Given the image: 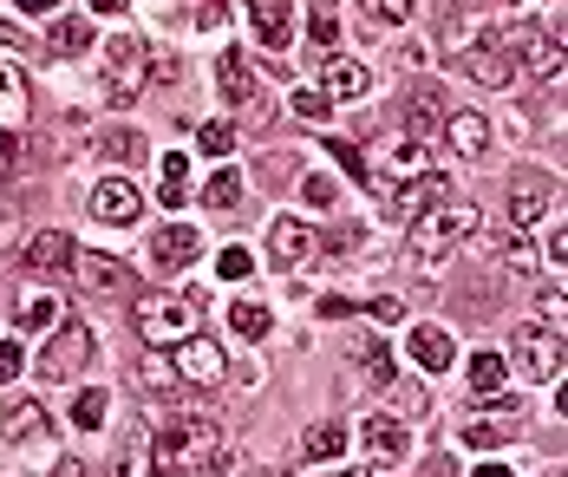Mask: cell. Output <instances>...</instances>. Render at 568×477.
Returning a JSON list of instances; mask_svg holds the SVG:
<instances>
[{
	"label": "cell",
	"instance_id": "obj_41",
	"mask_svg": "<svg viewBox=\"0 0 568 477\" xmlns=\"http://www.w3.org/2000/svg\"><path fill=\"white\" fill-rule=\"evenodd\" d=\"M294 112H301L307 124H327V112H334V99H327V92H294Z\"/></svg>",
	"mask_w": 568,
	"mask_h": 477
},
{
	"label": "cell",
	"instance_id": "obj_48",
	"mask_svg": "<svg viewBox=\"0 0 568 477\" xmlns=\"http://www.w3.org/2000/svg\"><path fill=\"white\" fill-rule=\"evenodd\" d=\"M504 268H516V275H529L536 262H529V248H523V242H510V248H504Z\"/></svg>",
	"mask_w": 568,
	"mask_h": 477
},
{
	"label": "cell",
	"instance_id": "obj_6",
	"mask_svg": "<svg viewBox=\"0 0 568 477\" xmlns=\"http://www.w3.org/2000/svg\"><path fill=\"white\" fill-rule=\"evenodd\" d=\"M99 354V341H92V327H53V341L40 347V379H79V366Z\"/></svg>",
	"mask_w": 568,
	"mask_h": 477
},
{
	"label": "cell",
	"instance_id": "obj_3",
	"mask_svg": "<svg viewBox=\"0 0 568 477\" xmlns=\"http://www.w3.org/2000/svg\"><path fill=\"white\" fill-rule=\"evenodd\" d=\"M477 223H484V216H477V203H438V210L412 216L405 242H412V255H418V262H438V255H452Z\"/></svg>",
	"mask_w": 568,
	"mask_h": 477
},
{
	"label": "cell",
	"instance_id": "obj_57",
	"mask_svg": "<svg viewBox=\"0 0 568 477\" xmlns=\"http://www.w3.org/2000/svg\"><path fill=\"white\" fill-rule=\"evenodd\" d=\"M334 477H366V471H334Z\"/></svg>",
	"mask_w": 568,
	"mask_h": 477
},
{
	"label": "cell",
	"instance_id": "obj_40",
	"mask_svg": "<svg viewBox=\"0 0 568 477\" xmlns=\"http://www.w3.org/2000/svg\"><path fill=\"white\" fill-rule=\"evenodd\" d=\"M138 379H144L151 393H171V386H183V379H176V359H164V347L144 359V373H138Z\"/></svg>",
	"mask_w": 568,
	"mask_h": 477
},
{
	"label": "cell",
	"instance_id": "obj_11",
	"mask_svg": "<svg viewBox=\"0 0 568 477\" xmlns=\"http://www.w3.org/2000/svg\"><path fill=\"white\" fill-rule=\"evenodd\" d=\"M386 203H393V216H425V210L452 203V183L438 177V171H425V177H412V183H393Z\"/></svg>",
	"mask_w": 568,
	"mask_h": 477
},
{
	"label": "cell",
	"instance_id": "obj_38",
	"mask_svg": "<svg viewBox=\"0 0 568 477\" xmlns=\"http://www.w3.org/2000/svg\"><path fill=\"white\" fill-rule=\"evenodd\" d=\"M196 144H203V158H229V151H235V124H229V119H210L203 131H196Z\"/></svg>",
	"mask_w": 568,
	"mask_h": 477
},
{
	"label": "cell",
	"instance_id": "obj_55",
	"mask_svg": "<svg viewBox=\"0 0 568 477\" xmlns=\"http://www.w3.org/2000/svg\"><path fill=\"white\" fill-rule=\"evenodd\" d=\"M27 13H59V0H20Z\"/></svg>",
	"mask_w": 568,
	"mask_h": 477
},
{
	"label": "cell",
	"instance_id": "obj_32",
	"mask_svg": "<svg viewBox=\"0 0 568 477\" xmlns=\"http://www.w3.org/2000/svg\"><path fill=\"white\" fill-rule=\"evenodd\" d=\"M248 20H255L262 47H287V7L282 0H248Z\"/></svg>",
	"mask_w": 568,
	"mask_h": 477
},
{
	"label": "cell",
	"instance_id": "obj_13",
	"mask_svg": "<svg viewBox=\"0 0 568 477\" xmlns=\"http://www.w3.org/2000/svg\"><path fill=\"white\" fill-rule=\"evenodd\" d=\"M72 255H79V248H72L65 230H40V236H27V248H20V262H27L33 275H65Z\"/></svg>",
	"mask_w": 568,
	"mask_h": 477
},
{
	"label": "cell",
	"instance_id": "obj_7",
	"mask_svg": "<svg viewBox=\"0 0 568 477\" xmlns=\"http://www.w3.org/2000/svg\"><path fill=\"white\" fill-rule=\"evenodd\" d=\"M464 72H470L477 85H490V92H504V85H510L516 72H523V65H516V53L504 47V40H497V33H477V40L464 47Z\"/></svg>",
	"mask_w": 568,
	"mask_h": 477
},
{
	"label": "cell",
	"instance_id": "obj_14",
	"mask_svg": "<svg viewBox=\"0 0 568 477\" xmlns=\"http://www.w3.org/2000/svg\"><path fill=\"white\" fill-rule=\"evenodd\" d=\"M359 438H366V451H373V458H379V465H405V458H412V432H405V425H398V418H366V425H359Z\"/></svg>",
	"mask_w": 568,
	"mask_h": 477
},
{
	"label": "cell",
	"instance_id": "obj_34",
	"mask_svg": "<svg viewBox=\"0 0 568 477\" xmlns=\"http://www.w3.org/2000/svg\"><path fill=\"white\" fill-rule=\"evenodd\" d=\"M118 477H158L151 471V432H131L124 445H118V465H112Z\"/></svg>",
	"mask_w": 568,
	"mask_h": 477
},
{
	"label": "cell",
	"instance_id": "obj_16",
	"mask_svg": "<svg viewBox=\"0 0 568 477\" xmlns=\"http://www.w3.org/2000/svg\"><path fill=\"white\" fill-rule=\"evenodd\" d=\"M405 354H412V366H425V373H452L457 347H452L445 327H412V334H405Z\"/></svg>",
	"mask_w": 568,
	"mask_h": 477
},
{
	"label": "cell",
	"instance_id": "obj_27",
	"mask_svg": "<svg viewBox=\"0 0 568 477\" xmlns=\"http://www.w3.org/2000/svg\"><path fill=\"white\" fill-rule=\"evenodd\" d=\"M464 379H470L477 393H504V379H510V359L497 354V347H484V354L464 359Z\"/></svg>",
	"mask_w": 568,
	"mask_h": 477
},
{
	"label": "cell",
	"instance_id": "obj_18",
	"mask_svg": "<svg viewBox=\"0 0 568 477\" xmlns=\"http://www.w3.org/2000/svg\"><path fill=\"white\" fill-rule=\"evenodd\" d=\"M327 458H346V418H321L301 432V465H327Z\"/></svg>",
	"mask_w": 568,
	"mask_h": 477
},
{
	"label": "cell",
	"instance_id": "obj_9",
	"mask_svg": "<svg viewBox=\"0 0 568 477\" xmlns=\"http://www.w3.org/2000/svg\"><path fill=\"white\" fill-rule=\"evenodd\" d=\"M72 275H79L85 295H124V288H131V262H118V255H105V248L72 255Z\"/></svg>",
	"mask_w": 568,
	"mask_h": 477
},
{
	"label": "cell",
	"instance_id": "obj_28",
	"mask_svg": "<svg viewBox=\"0 0 568 477\" xmlns=\"http://www.w3.org/2000/svg\"><path fill=\"white\" fill-rule=\"evenodd\" d=\"M432 131H445L438 92H412V99H405V138H432Z\"/></svg>",
	"mask_w": 568,
	"mask_h": 477
},
{
	"label": "cell",
	"instance_id": "obj_53",
	"mask_svg": "<svg viewBox=\"0 0 568 477\" xmlns=\"http://www.w3.org/2000/svg\"><path fill=\"white\" fill-rule=\"evenodd\" d=\"M13 230H20V216H13V210H7V203H0V248H7V242H13Z\"/></svg>",
	"mask_w": 568,
	"mask_h": 477
},
{
	"label": "cell",
	"instance_id": "obj_31",
	"mask_svg": "<svg viewBox=\"0 0 568 477\" xmlns=\"http://www.w3.org/2000/svg\"><path fill=\"white\" fill-rule=\"evenodd\" d=\"M53 53H59V60L92 53V27H85V13H65V20H53Z\"/></svg>",
	"mask_w": 568,
	"mask_h": 477
},
{
	"label": "cell",
	"instance_id": "obj_36",
	"mask_svg": "<svg viewBox=\"0 0 568 477\" xmlns=\"http://www.w3.org/2000/svg\"><path fill=\"white\" fill-rule=\"evenodd\" d=\"M255 268H262V262L248 255V242H229L223 255H216V275H223V282H248Z\"/></svg>",
	"mask_w": 568,
	"mask_h": 477
},
{
	"label": "cell",
	"instance_id": "obj_19",
	"mask_svg": "<svg viewBox=\"0 0 568 477\" xmlns=\"http://www.w3.org/2000/svg\"><path fill=\"white\" fill-rule=\"evenodd\" d=\"M556 210V196H549V183H536V177H523L510 190V230H536L542 216Z\"/></svg>",
	"mask_w": 568,
	"mask_h": 477
},
{
	"label": "cell",
	"instance_id": "obj_4",
	"mask_svg": "<svg viewBox=\"0 0 568 477\" xmlns=\"http://www.w3.org/2000/svg\"><path fill=\"white\" fill-rule=\"evenodd\" d=\"M131 321H138L144 347H183L196 334V288H183V295H144Z\"/></svg>",
	"mask_w": 568,
	"mask_h": 477
},
{
	"label": "cell",
	"instance_id": "obj_23",
	"mask_svg": "<svg viewBox=\"0 0 568 477\" xmlns=\"http://www.w3.org/2000/svg\"><path fill=\"white\" fill-rule=\"evenodd\" d=\"M92 151H99L105 164H131V158H144V131H138V124H112V131L92 138Z\"/></svg>",
	"mask_w": 568,
	"mask_h": 477
},
{
	"label": "cell",
	"instance_id": "obj_43",
	"mask_svg": "<svg viewBox=\"0 0 568 477\" xmlns=\"http://www.w3.org/2000/svg\"><path fill=\"white\" fill-rule=\"evenodd\" d=\"M359 354H366V379L373 386H393V359L379 354V347H366V341H359Z\"/></svg>",
	"mask_w": 568,
	"mask_h": 477
},
{
	"label": "cell",
	"instance_id": "obj_54",
	"mask_svg": "<svg viewBox=\"0 0 568 477\" xmlns=\"http://www.w3.org/2000/svg\"><path fill=\"white\" fill-rule=\"evenodd\" d=\"M53 477H92V471H85L79 458H59V465H53Z\"/></svg>",
	"mask_w": 568,
	"mask_h": 477
},
{
	"label": "cell",
	"instance_id": "obj_10",
	"mask_svg": "<svg viewBox=\"0 0 568 477\" xmlns=\"http://www.w3.org/2000/svg\"><path fill=\"white\" fill-rule=\"evenodd\" d=\"M196 255H203V236H196L190 223H164V230L151 236V268H158V275H183Z\"/></svg>",
	"mask_w": 568,
	"mask_h": 477
},
{
	"label": "cell",
	"instance_id": "obj_30",
	"mask_svg": "<svg viewBox=\"0 0 568 477\" xmlns=\"http://www.w3.org/2000/svg\"><path fill=\"white\" fill-rule=\"evenodd\" d=\"M20 119H27V79H20V65L0 60V131H13Z\"/></svg>",
	"mask_w": 568,
	"mask_h": 477
},
{
	"label": "cell",
	"instance_id": "obj_44",
	"mask_svg": "<svg viewBox=\"0 0 568 477\" xmlns=\"http://www.w3.org/2000/svg\"><path fill=\"white\" fill-rule=\"evenodd\" d=\"M307 33H314V47H334V7H314Z\"/></svg>",
	"mask_w": 568,
	"mask_h": 477
},
{
	"label": "cell",
	"instance_id": "obj_52",
	"mask_svg": "<svg viewBox=\"0 0 568 477\" xmlns=\"http://www.w3.org/2000/svg\"><path fill=\"white\" fill-rule=\"evenodd\" d=\"M210 471L216 477H248V465H235V458H210Z\"/></svg>",
	"mask_w": 568,
	"mask_h": 477
},
{
	"label": "cell",
	"instance_id": "obj_22",
	"mask_svg": "<svg viewBox=\"0 0 568 477\" xmlns=\"http://www.w3.org/2000/svg\"><path fill=\"white\" fill-rule=\"evenodd\" d=\"M216 85H223L229 105H255V72H248L242 53H223V60H216Z\"/></svg>",
	"mask_w": 568,
	"mask_h": 477
},
{
	"label": "cell",
	"instance_id": "obj_56",
	"mask_svg": "<svg viewBox=\"0 0 568 477\" xmlns=\"http://www.w3.org/2000/svg\"><path fill=\"white\" fill-rule=\"evenodd\" d=\"M92 13H124V0H92Z\"/></svg>",
	"mask_w": 568,
	"mask_h": 477
},
{
	"label": "cell",
	"instance_id": "obj_46",
	"mask_svg": "<svg viewBox=\"0 0 568 477\" xmlns=\"http://www.w3.org/2000/svg\"><path fill=\"white\" fill-rule=\"evenodd\" d=\"M13 164H20V138L0 131V177H13Z\"/></svg>",
	"mask_w": 568,
	"mask_h": 477
},
{
	"label": "cell",
	"instance_id": "obj_33",
	"mask_svg": "<svg viewBox=\"0 0 568 477\" xmlns=\"http://www.w3.org/2000/svg\"><path fill=\"white\" fill-rule=\"evenodd\" d=\"M105 413H112V393H105V386H79V399H72V425H79V432H99Z\"/></svg>",
	"mask_w": 568,
	"mask_h": 477
},
{
	"label": "cell",
	"instance_id": "obj_2",
	"mask_svg": "<svg viewBox=\"0 0 568 477\" xmlns=\"http://www.w3.org/2000/svg\"><path fill=\"white\" fill-rule=\"evenodd\" d=\"M144 85H151V47H144L138 33L105 40V47H99V92H105L112 105H131Z\"/></svg>",
	"mask_w": 568,
	"mask_h": 477
},
{
	"label": "cell",
	"instance_id": "obj_29",
	"mask_svg": "<svg viewBox=\"0 0 568 477\" xmlns=\"http://www.w3.org/2000/svg\"><path fill=\"white\" fill-rule=\"evenodd\" d=\"M516 65H529L542 85L562 79V27H556V33H536V40H529V60H516Z\"/></svg>",
	"mask_w": 568,
	"mask_h": 477
},
{
	"label": "cell",
	"instance_id": "obj_37",
	"mask_svg": "<svg viewBox=\"0 0 568 477\" xmlns=\"http://www.w3.org/2000/svg\"><path fill=\"white\" fill-rule=\"evenodd\" d=\"M235 196H242V171H216V177L203 183V203L210 210H235Z\"/></svg>",
	"mask_w": 568,
	"mask_h": 477
},
{
	"label": "cell",
	"instance_id": "obj_8",
	"mask_svg": "<svg viewBox=\"0 0 568 477\" xmlns=\"http://www.w3.org/2000/svg\"><path fill=\"white\" fill-rule=\"evenodd\" d=\"M176 379L183 386H223L229 379V359L216 341H203V334H190L183 347H176Z\"/></svg>",
	"mask_w": 568,
	"mask_h": 477
},
{
	"label": "cell",
	"instance_id": "obj_21",
	"mask_svg": "<svg viewBox=\"0 0 568 477\" xmlns=\"http://www.w3.org/2000/svg\"><path fill=\"white\" fill-rule=\"evenodd\" d=\"M40 432H47L40 399H13V406L0 413V438H7V445H27V438H40Z\"/></svg>",
	"mask_w": 568,
	"mask_h": 477
},
{
	"label": "cell",
	"instance_id": "obj_15",
	"mask_svg": "<svg viewBox=\"0 0 568 477\" xmlns=\"http://www.w3.org/2000/svg\"><path fill=\"white\" fill-rule=\"evenodd\" d=\"M314 248H321V236H314L307 223H294V216H282V223L268 230V255H275L282 268H301V262H314Z\"/></svg>",
	"mask_w": 568,
	"mask_h": 477
},
{
	"label": "cell",
	"instance_id": "obj_26",
	"mask_svg": "<svg viewBox=\"0 0 568 477\" xmlns=\"http://www.w3.org/2000/svg\"><path fill=\"white\" fill-rule=\"evenodd\" d=\"M373 92V72L359 60H327V99H366Z\"/></svg>",
	"mask_w": 568,
	"mask_h": 477
},
{
	"label": "cell",
	"instance_id": "obj_39",
	"mask_svg": "<svg viewBox=\"0 0 568 477\" xmlns=\"http://www.w3.org/2000/svg\"><path fill=\"white\" fill-rule=\"evenodd\" d=\"M190 190V158H164V210H183Z\"/></svg>",
	"mask_w": 568,
	"mask_h": 477
},
{
	"label": "cell",
	"instance_id": "obj_45",
	"mask_svg": "<svg viewBox=\"0 0 568 477\" xmlns=\"http://www.w3.org/2000/svg\"><path fill=\"white\" fill-rule=\"evenodd\" d=\"M20 366H27V354L7 341V347H0V386H7V379H20Z\"/></svg>",
	"mask_w": 568,
	"mask_h": 477
},
{
	"label": "cell",
	"instance_id": "obj_51",
	"mask_svg": "<svg viewBox=\"0 0 568 477\" xmlns=\"http://www.w3.org/2000/svg\"><path fill=\"white\" fill-rule=\"evenodd\" d=\"M562 255H568V230H562V223H556V236H549V262L562 268Z\"/></svg>",
	"mask_w": 568,
	"mask_h": 477
},
{
	"label": "cell",
	"instance_id": "obj_47",
	"mask_svg": "<svg viewBox=\"0 0 568 477\" xmlns=\"http://www.w3.org/2000/svg\"><path fill=\"white\" fill-rule=\"evenodd\" d=\"M301 196H307V203H334V177H307Z\"/></svg>",
	"mask_w": 568,
	"mask_h": 477
},
{
	"label": "cell",
	"instance_id": "obj_50",
	"mask_svg": "<svg viewBox=\"0 0 568 477\" xmlns=\"http://www.w3.org/2000/svg\"><path fill=\"white\" fill-rule=\"evenodd\" d=\"M398 413H425V393L418 386H398Z\"/></svg>",
	"mask_w": 568,
	"mask_h": 477
},
{
	"label": "cell",
	"instance_id": "obj_42",
	"mask_svg": "<svg viewBox=\"0 0 568 477\" xmlns=\"http://www.w3.org/2000/svg\"><path fill=\"white\" fill-rule=\"evenodd\" d=\"M405 13H412V0H366V20L373 27H398Z\"/></svg>",
	"mask_w": 568,
	"mask_h": 477
},
{
	"label": "cell",
	"instance_id": "obj_49",
	"mask_svg": "<svg viewBox=\"0 0 568 477\" xmlns=\"http://www.w3.org/2000/svg\"><path fill=\"white\" fill-rule=\"evenodd\" d=\"M542 327H556V334H562V288L542 301Z\"/></svg>",
	"mask_w": 568,
	"mask_h": 477
},
{
	"label": "cell",
	"instance_id": "obj_5",
	"mask_svg": "<svg viewBox=\"0 0 568 477\" xmlns=\"http://www.w3.org/2000/svg\"><path fill=\"white\" fill-rule=\"evenodd\" d=\"M510 366L523 373V379H536V386H562V334L542 327V321L516 327L510 334Z\"/></svg>",
	"mask_w": 568,
	"mask_h": 477
},
{
	"label": "cell",
	"instance_id": "obj_1",
	"mask_svg": "<svg viewBox=\"0 0 568 477\" xmlns=\"http://www.w3.org/2000/svg\"><path fill=\"white\" fill-rule=\"evenodd\" d=\"M216 451H223V425H216V418H203V413L164 418V425L151 432V471H164V477L203 471Z\"/></svg>",
	"mask_w": 568,
	"mask_h": 477
},
{
	"label": "cell",
	"instance_id": "obj_20",
	"mask_svg": "<svg viewBox=\"0 0 568 477\" xmlns=\"http://www.w3.org/2000/svg\"><path fill=\"white\" fill-rule=\"evenodd\" d=\"M445 138H452L457 158H484V151H490V124H484V112H457V119H445Z\"/></svg>",
	"mask_w": 568,
	"mask_h": 477
},
{
	"label": "cell",
	"instance_id": "obj_12",
	"mask_svg": "<svg viewBox=\"0 0 568 477\" xmlns=\"http://www.w3.org/2000/svg\"><path fill=\"white\" fill-rule=\"evenodd\" d=\"M138 210H144L138 183H124V177L92 183V216H99V223H112V230H124V223H138Z\"/></svg>",
	"mask_w": 568,
	"mask_h": 477
},
{
	"label": "cell",
	"instance_id": "obj_17",
	"mask_svg": "<svg viewBox=\"0 0 568 477\" xmlns=\"http://www.w3.org/2000/svg\"><path fill=\"white\" fill-rule=\"evenodd\" d=\"M425 171H432V151H425V138H405V144L393 151V164H386V171H366V177L379 183V196H386L393 183H412V177H425Z\"/></svg>",
	"mask_w": 568,
	"mask_h": 477
},
{
	"label": "cell",
	"instance_id": "obj_25",
	"mask_svg": "<svg viewBox=\"0 0 568 477\" xmlns=\"http://www.w3.org/2000/svg\"><path fill=\"white\" fill-rule=\"evenodd\" d=\"M59 314H65V301H59V295H27L13 321H20V334H53V327H65Z\"/></svg>",
	"mask_w": 568,
	"mask_h": 477
},
{
	"label": "cell",
	"instance_id": "obj_35",
	"mask_svg": "<svg viewBox=\"0 0 568 477\" xmlns=\"http://www.w3.org/2000/svg\"><path fill=\"white\" fill-rule=\"evenodd\" d=\"M504 432H510V418H497V413H484V418H470L457 438L470 445V451H490V445H504Z\"/></svg>",
	"mask_w": 568,
	"mask_h": 477
},
{
	"label": "cell",
	"instance_id": "obj_24",
	"mask_svg": "<svg viewBox=\"0 0 568 477\" xmlns=\"http://www.w3.org/2000/svg\"><path fill=\"white\" fill-rule=\"evenodd\" d=\"M268 327H275V307H268V301H229V334H242V341H262V334H268Z\"/></svg>",
	"mask_w": 568,
	"mask_h": 477
}]
</instances>
